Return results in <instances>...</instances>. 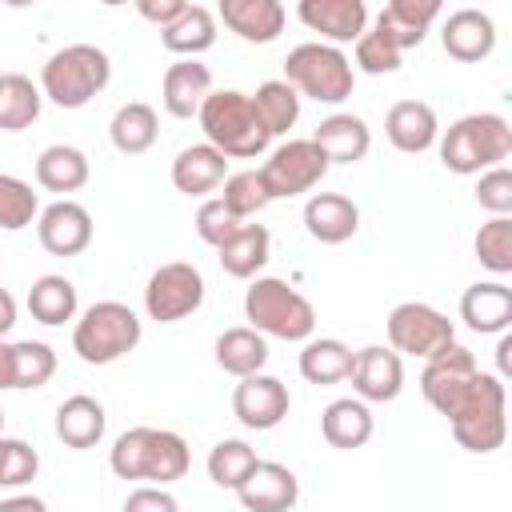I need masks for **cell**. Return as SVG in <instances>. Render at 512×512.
<instances>
[{
  "label": "cell",
  "mask_w": 512,
  "mask_h": 512,
  "mask_svg": "<svg viewBox=\"0 0 512 512\" xmlns=\"http://www.w3.org/2000/svg\"><path fill=\"white\" fill-rule=\"evenodd\" d=\"M192 464L188 440L172 428H128L116 436L112 452H108V468L120 480H148L156 488H168L172 480H184Z\"/></svg>",
  "instance_id": "6da1fadb"
},
{
  "label": "cell",
  "mask_w": 512,
  "mask_h": 512,
  "mask_svg": "<svg viewBox=\"0 0 512 512\" xmlns=\"http://www.w3.org/2000/svg\"><path fill=\"white\" fill-rule=\"evenodd\" d=\"M196 120H200L204 144H212L224 160H256L272 144L264 120L252 108V96L236 92V88H220V92L212 88V96L200 104Z\"/></svg>",
  "instance_id": "7a4b0ae2"
},
{
  "label": "cell",
  "mask_w": 512,
  "mask_h": 512,
  "mask_svg": "<svg viewBox=\"0 0 512 512\" xmlns=\"http://www.w3.org/2000/svg\"><path fill=\"white\" fill-rule=\"evenodd\" d=\"M512 156V128L500 112H468L440 136V164L456 176H480Z\"/></svg>",
  "instance_id": "3957f363"
},
{
  "label": "cell",
  "mask_w": 512,
  "mask_h": 512,
  "mask_svg": "<svg viewBox=\"0 0 512 512\" xmlns=\"http://www.w3.org/2000/svg\"><path fill=\"white\" fill-rule=\"evenodd\" d=\"M244 320L264 340L276 336V340H288V344H304L316 332V308H312V300L304 292H296L280 276H256L244 288Z\"/></svg>",
  "instance_id": "277c9868"
},
{
  "label": "cell",
  "mask_w": 512,
  "mask_h": 512,
  "mask_svg": "<svg viewBox=\"0 0 512 512\" xmlns=\"http://www.w3.org/2000/svg\"><path fill=\"white\" fill-rule=\"evenodd\" d=\"M456 444L464 452L488 456L504 444L508 436V392L504 380L496 372H476V380L468 384V392L460 396V404L444 416Z\"/></svg>",
  "instance_id": "5b68a950"
},
{
  "label": "cell",
  "mask_w": 512,
  "mask_h": 512,
  "mask_svg": "<svg viewBox=\"0 0 512 512\" xmlns=\"http://www.w3.org/2000/svg\"><path fill=\"white\" fill-rule=\"evenodd\" d=\"M112 80V60L96 44H64L40 68V96L56 108H84Z\"/></svg>",
  "instance_id": "8992f818"
},
{
  "label": "cell",
  "mask_w": 512,
  "mask_h": 512,
  "mask_svg": "<svg viewBox=\"0 0 512 512\" xmlns=\"http://www.w3.org/2000/svg\"><path fill=\"white\" fill-rule=\"evenodd\" d=\"M144 328L140 316L120 304V300H96L80 312V320L72 324V352L84 364H116L120 356H128L140 344Z\"/></svg>",
  "instance_id": "52a82bcc"
},
{
  "label": "cell",
  "mask_w": 512,
  "mask_h": 512,
  "mask_svg": "<svg viewBox=\"0 0 512 512\" xmlns=\"http://www.w3.org/2000/svg\"><path fill=\"white\" fill-rule=\"evenodd\" d=\"M284 84H292L296 96H308L316 104H344L352 96L356 68L340 48L308 40L284 56Z\"/></svg>",
  "instance_id": "ba28073f"
},
{
  "label": "cell",
  "mask_w": 512,
  "mask_h": 512,
  "mask_svg": "<svg viewBox=\"0 0 512 512\" xmlns=\"http://www.w3.org/2000/svg\"><path fill=\"white\" fill-rule=\"evenodd\" d=\"M448 344H456V324L440 308L424 300H404L388 312V348L396 356L428 360Z\"/></svg>",
  "instance_id": "9c48e42d"
},
{
  "label": "cell",
  "mask_w": 512,
  "mask_h": 512,
  "mask_svg": "<svg viewBox=\"0 0 512 512\" xmlns=\"http://www.w3.org/2000/svg\"><path fill=\"white\" fill-rule=\"evenodd\" d=\"M256 172L264 180L268 200H292L312 192L328 176V160L312 140H284L268 152V160Z\"/></svg>",
  "instance_id": "30bf717a"
},
{
  "label": "cell",
  "mask_w": 512,
  "mask_h": 512,
  "mask_svg": "<svg viewBox=\"0 0 512 512\" xmlns=\"http://www.w3.org/2000/svg\"><path fill=\"white\" fill-rule=\"evenodd\" d=\"M200 304H204V276L188 260L160 264L148 276V284H144V312H148V320L176 324V320L192 316Z\"/></svg>",
  "instance_id": "8fae6325"
},
{
  "label": "cell",
  "mask_w": 512,
  "mask_h": 512,
  "mask_svg": "<svg viewBox=\"0 0 512 512\" xmlns=\"http://www.w3.org/2000/svg\"><path fill=\"white\" fill-rule=\"evenodd\" d=\"M476 372H480L476 356L464 344H448V348H440L436 356L424 360V368H420V392H424V400L440 416H448L460 404V396L468 392V384L476 380Z\"/></svg>",
  "instance_id": "7c38bea8"
},
{
  "label": "cell",
  "mask_w": 512,
  "mask_h": 512,
  "mask_svg": "<svg viewBox=\"0 0 512 512\" xmlns=\"http://www.w3.org/2000/svg\"><path fill=\"white\" fill-rule=\"evenodd\" d=\"M292 408V396H288V384L268 376V372H256V376H244L236 388H232V416L252 428V432H268L276 428Z\"/></svg>",
  "instance_id": "4fadbf2b"
},
{
  "label": "cell",
  "mask_w": 512,
  "mask_h": 512,
  "mask_svg": "<svg viewBox=\"0 0 512 512\" xmlns=\"http://www.w3.org/2000/svg\"><path fill=\"white\" fill-rule=\"evenodd\" d=\"M348 380H352L356 400H364V404H388L404 388V356H396L384 344H368V348H360L352 356Z\"/></svg>",
  "instance_id": "5bb4252c"
},
{
  "label": "cell",
  "mask_w": 512,
  "mask_h": 512,
  "mask_svg": "<svg viewBox=\"0 0 512 512\" xmlns=\"http://www.w3.org/2000/svg\"><path fill=\"white\" fill-rule=\"evenodd\" d=\"M92 212L76 200H52L36 216V236L52 256H80L92 244Z\"/></svg>",
  "instance_id": "9a60e30c"
},
{
  "label": "cell",
  "mask_w": 512,
  "mask_h": 512,
  "mask_svg": "<svg viewBox=\"0 0 512 512\" xmlns=\"http://www.w3.org/2000/svg\"><path fill=\"white\" fill-rule=\"evenodd\" d=\"M296 16L304 28L320 32V44H356L368 28V4L364 0H300Z\"/></svg>",
  "instance_id": "2e32d148"
},
{
  "label": "cell",
  "mask_w": 512,
  "mask_h": 512,
  "mask_svg": "<svg viewBox=\"0 0 512 512\" xmlns=\"http://www.w3.org/2000/svg\"><path fill=\"white\" fill-rule=\"evenodd\" d=\"M236 500L248 512H292L300 500V480L292 468H284L276 460H256L248 480L236 488Z\"/></svg>",
  "instance_id": "e0dca14e"
},
{
  "label": "cell",
  "mask_w": 512,
  "mask_h": 512,
  "mask_svg": "<svg viewBox=\"0 0 512 512\" xmlns=\"http://www.w3.org/2000/svg\"><path fill=\"white\" fill-rule=\"evenodd\" d=\"M440 44L460 64H480L496 48V24L480 8H456L440 24Z\"/></svg>",
  "instance_id": "ac0fdd59"
},
{
  "label": "cell",
  "mask_w": 512,
  "mask_h": 512,
  "mask_svg": "<svg viewBox=\"0 0 512 512\" xmlns=\"http://www.w3.org/2000/svg\"><path fill=\"white\" fill-rule=\"evenodd\" d=\"M284 4L280 0H220L216 24L236 32L244 44H272L284 32Z\"/></svg>",
  "instance_id": "d6986e66"
},
{
  "label": "cell",
  "mask_w": 512,
  "mask_h": 512,
  "mask_svg": "<svg viewBox=\"0 0 512 512\" xmlns=\"http://www.w3.org/2000/svg\"><path fill=\"white\" fill-rule=\"evenodd\" d=\"M308 140L324 152L328 168H332V164H356V160H364L368 148H372V128H368V120L356 116V112H332V116H324V120L316 124V132H312Z\"/></svg>",
  "instance_id": "ffe728a7"
},
{
  "label": "cell",
  "mask_w": 512,
  "mask_h": 512,
  "mask_svg": "<svg viewBox=\"0 0 512 512\" xmlns=\"http://www.w3.org/2000/svg\"><path fill=\"white\" fill-rule=\"evenodd\" d=\"M460 320L480 336H500L512 328V288L504 280H476L460 296Z\"/></svg>",
  "instance_id": "44dd1931"
},
{
  "label": "cell",
  "mask_w": 512,
  "mask_h": 512,
  "mask_svg": "<svg viewBox=\"0 0 512 512\" xmlns=\"http://www.w3.org/2000/svg\"><path fill=\"white\" fill-rule=\"evenodd\" d=\"M208 96H212V72H208V64H200V60H176V64L164 68L160 100H164V112L168 116L192 120Z\"/></svg>",
  "instance_id": "7402d4cb"
},
{
  "label": "cell",
  "mask_w": 512,
  "mask_h": 512,
  "mask_svg": "<svg viewBox=\"0 0 512 512\" xmlns=\"http://www.w3.org/2000/svg\"><path fill=\"white\" fill-rule=\"evenodd\" d=\"M304 228L320 244H344L360 228V208L344 192H312L304 204Z\"/></svg>",
  "instance_id": "603a6c76"
},
{
  "label": "cell",
  "mask_w": 512,
  "mask_h": 512,
  "mask_svg": "<svg viewBox=\"0 0 512 512\" xmlns=\"http://www.w3.org/2000/svg\"><path fill=\"white\" fill-rule=\"evenodd\" d=\"M440 16V0H392L380 8L376 16V32L396 48V52H408V48H420L432 20Z\"/></svg>",
  "instance_id": "cb8c5ba5"
},
{
  "label": "cell",
  "mask_w": 512,
  "mask_h": 512,
  "mask_svg": "<svg viewBox=\"0 0 512 512\" xmlns=\"http://www.w3.org/2000/svg\"><path fill=\"white\" fill-rule=\"evenodd\" d=\"M384 132H388L392 148L420 156L440 140V120H436V108L424 100H396L384 116Z\"/></svg>",
  "instance_id": "d4e9b609"
},
{
  "label": "cell",
  "mask_w": 512,
  "mask_h": 512,
  "mask_svg": "<svg viewBox=\"0 0 512 512\" xmlns=\"http://www.w3.org/2000/svg\"><path fill=\"white\" fill-rule=\"evenodd\" d=\"M52 428H56V440H60L64 448L84 452V448H96V444L104 440L108 416H104V404H100L96 396L76 392V396L60 400V408H56V424H52Z\"/></svg>",
  "instance_id": "484cf974"
},
{
  "label": "cell",
  "mask_w": 512,
  "mask_h": 512,
  "mask_svg": "<svg viewBox=\"0 0 512 512\" xmlns=\"http://www.w3.org/2000/svg\"><path fill=\"white\" fill-rule=\"evenodd\" d=\"M228 180V160L212 144H188L172 160V184L184 196H208Z\"/></svg>",
  "instance_id": "4316f807"
},
{
  "label": "cell",
  "mask_w": 512,
  "mask_h": 512,
  "mask_svg": "<svg viewBox=\"0 0 512 512\" xmlns=\"http://www.w3.org/2000/svg\"><path fill=\"white\" fill-rule=\"evenodd\" d=\"M88 176H92V164L76 144H48L36 156V184L44 192H60V200H68V192H80Z\"/></svg>",
  "instance_id": "83f0119b"
},
{
  "label": "cell",
  "mask_w": 512,
  "mask_h": 512,
  "mask_svg": "<svg viewBox=\"0 0 512 512\" xmlns=\"http://www.w3.org/2000/svg\"><path fill=\"white\" fill-rule=\"evenodd\" d=\"M320 436L340 448V452H352V448H364L372 440V408L356 396H340L332 400L324 412H320Z\"/></svg>",
  "instance_id": "f1b7e54d"
},
{
  "label": "cell",
  "mask_w": 512,
  "mask_h": 512,
  "mask_svg": "<svg viewBox=\"0 0 512 512\" xmlns=\"http://www.w3.org/2000/svg\"><path fill=\"white\" fill-rule=\"evenodd\" d=\"M156 136H160V116H156V108L144 104V100L120 104V108L112 112V120H108V140H112V148L124 152V156H144V152L156 144Z\"/></svg>",
  "instance_id": "f546056e"
},
{
  "label": "cell",
  "mask_w": 512,
  "mask_h": 512,
  "mask_svg": "<svg viewBox=\"0 0 512 512\" xmlns=\"http://www.w3.org/2000/svg\"><path fill=\"white\" fill-rule=\"evenodd\" d=\"M216 364H220L228 376H236V380L256 376V372H264V364H268V340H264L256 328H248V324L224 328V332L216 336Z\"/></svg>",
  "instance_id": "4dcf8cb0"
},
{
  "label": "cell",
  "mask_w": 512,
  "mask_h": 512,
  "mask_svg": "<svg viewBox=\"0 0 512 512\" xmlns=\"http://www.w3.org/2000/svg\"><path fill=\"white\" fill-rule=\"evenodd\" d=\"M76 308H80V300H76V284L68 276L44 272V276L32 280V288H28V312H32V320H40L48 328H60V324L76 320Z\"/></svg>",
  "instance_id": "1f68e13d"
},
{
  "label": "cell",
  "mask_w": 512,
  "mask_h": 512,
  "mask_svg": "<svg viewBox=\"0 0 512 512\" xmlns=\"http://www.w3.org/2000/svg\"><path fill=\"white\" fill-rule=\"evenodd\" d=\"M160 44L180 60H196L216 44V12L204 4H188L184 16L160 32Z\"/></svg>",
  "instance_id": "d6a6232c"
},
{
  "label": "cell",
  "mask_w": 512,
  "mask_h": 512,
  "mask_svg": "<svg viewBox=\"0 0 512 512\" xmlns=\"http://www.w3.org/2000/svg\"><path fill=\"white\" fill-rule=\"evenodd\" d=\"M220 252V268L232 276V280H256V272L268 264L272 256V232L264 224H244Z\"/></svg>",
  "instance_id": "836d02e7"
},
{
  "label": "cell",
  "mask_w": 512,
  "mask_h": 512,
  "mask_svg": "<svg viewBox=\"0 0 512 512\" xmlns=\"http://www.w3.org/2000/svg\"><path fill=\"white\" fill-rule=\"evenodd\" d=\"M352 356L356 352L344 340H336V336H312V340H304L296 364H300V376L308 384H340L352 372Z\"/></svg>",
  "instance_id": "e575fe53"
},
{
  "label": "cell",
  "mask_w": 512,
  "mask_h": 512,
  "mask_svg": "<svg viewBox=\"0 0 512 512\" xmlns=\"http://www.w3.org/2000/svg\"><path fill=\"white\" fill-rule=\"evenodd\" d=\"M44 108L40 84H32V76L24 72H8L0 80V132H24L36 124Z\"/></svg>",
  "instance_id": "d590c367"
},
{
  "label": "cell",
  "mask_w": 512,
  "mask_h": 512,
  "mask_svg": "<svg viewBox=\"0 0 512 512\" xmlns=\"http://www.w3.org/2000/svg\"><path fill=\"white\" fill-rule=\"evenodd\" d=\"M256 448L248 444V440H240V436H224V440H216L212 444V452H208V480L216 484V488H228V492H236L244 480H248V472L256 468Z\"/></svg>",
  "instance_id": "8d00e7d4"
},
{
  "label": "cell",
  "mask_w": 512,
  "mask_h": 512,
  "mask_svg": "<svg viewBox=\"0 0 512 512\" xmlns=\"http://www.w3.org/2000/svg\"><path fill=\"white\" fill-rule=\"evenodd\" d=\"M252 108H256V116L264 120L268 136H284V132L300 120V96H296V88L284 84V80H264V84L252 92Z\"/></svg>",
  "instance_id": "74e56055"
},
{
  "label": "cell",
  "mask_w": 512,
  "mask_h": 512,
  "mask_svg": "<svg viewBox=\"0 0 512 512\" xmlns=\"http://www.w3.org/2000/svg\"><path fill=\"white\" fill-rule=\"evenodd\" d=\"M224 192H220V204L236 216V220H252L256 212H264L272 200H268V192H264V180H260V172L256 168H244V172H228V180L220 184Z\"/></svg>",
  "instance_id": "f35d334b"
},
{
  "label": "cell",
  "mask_w": 512,
  "mask_h": 512,
  "mask_svg": "<svg viewBox=\"0 0 512 512\" xmlns=\"http://www.w3.org/2000/svg\"><path fill=\"white\" fill-rule=\"evenodd\" d=\"M472 252L492 276H508L512 272V216H492L488 224H480Z\"/></svg>",
  "instance_id": "ab89813d"
},
{
  "label": "cell",
  "mask_w": 512,
  "mask_h": 512,
  "mask_svg": "<svg viewBox=\"0 0 512 512\" xmlns=\"http://www.w3.org/2000/svg\"><path fill=\"white\" fill-rule=\"evenodd\" d=\"M36 216H40V200H36L32 184L20 180V176L0 172V228H4V232H20V228H28Z\"/></svg>",
  "instance_id": "60d3db41"
},
{
  "label": "cell",
  "mask_w": 512,
  "mask_h": 512,
  "mask_svg": "<svg viewBox=\"0 0 512 512\" xmlns=\"http://www.w3.org/2000/svg\"><path fill=\"white\" fill-rule=\"evenodd\" d=\"M12 364H16V388H44L56 376V352L44 340H16Z\"/></svg>",
  "instance_id": "b9f144b4"
},
{
  "label": "cell",
  "mask_w": 512,
  "mask_h": 512,
  "mask_svg": "<svg viewBox=\"0 0 512 512\" xmlns=\"http://www.w3.org/2000/svg\"><path fill=\"white\" fill-rule=\"evenodd\" d=\"M36 472H40L36 448L20 436H0V488H24L28 480H36Z\"/></svg>",
  "instance_id": "7bdbcfd3"
},
{
  "label": "cell",
  "mask_w": 512,
  "mask_h": 512,
  "mask_svg": "<svg viewBox=\"0 0 512 512\" xmlns=\"http://www.w3.org/2000/svg\"><path fill=\"white\" fill-rule=\"evenodd\" d=\"M352 56H356V68L368 72V76H388L404 64V52H396L376 28H364L360 40L352 44Z\"/></svg>",
  "instance_id": "ee69618b"
},
{
  "label": "cell",
  "mask_w": 512,
  "mask_h": 512,
  "mask_svg": "<svg viewBox=\"0 0 512 512\" xmlns=\"http://www.w3.org/2000/svg\"><path fill=\"white\" fill-rule=\"evenodd\" d=\"M244 228V220H236L224 204H220V196H208V200H200V208H196V236L204 240V244H212V248H224L236 232Z\"/></svg>",
  "instance_id": "f6af8a7d"
},
{
  "label": "cell",
  "mask_w": 512,
  "mask_h": 512,
  "mask_svg": "<svg viewBox=\"0 0 512 512\" xmlns=\"http://www.w3.org/2000/svg\"><path fill=\"white\" fill-rule=\"evenodd\" d=\"M476 204L492 216H512V172L504 164L480 172V184H476Z\"/></svg>",
  "instance_id": "bcb514c9"
},
{
  "label": "cell",
  "mask_w": 512,
  "mask_h": 512,
  "mask_svg": "<svg viewBox=\"0 0 512 512\" xmlns=\"http://www.w3.org/2000/svg\"><path fill=\"white\" fill-rule=\"evenodd\" d=\"M124 512H180V500H176L168 488L140 484V488H132V492H128Z\"/></svg>",
  "instance_id": "7dc6e473"
},
{
  "label": "cell",
  "mask_w": 512,
  "mask_h": 512,
  "mask_svg": "<svg viewBox=\"0 0 512 512\" xmlns=\"http://www.w3.org/2000/svg\"><path fill=\"white\" fill-rule=\"evenodd\" d=\"M184 8H188L184 0H140V4H136V12H140L148 24H156L160 32H164L168 24H176V20L184 16Z\"/></svg>",
  "instance_id": "c3c4849f"
},
{
  "label": "cell",
  "mask_w": 512,
  "mask_h": 512,
  "mask_svg": "<svg viewBox=\"0 0 512 512\" xmlns=\"http://www.w3.org/2000/svg\"><path fill=\"white\" fill-rule=\"evenodd\" d=\"M0 512H48V504L40 496H32V492H20V496L0 500Z\"/></svg>",
  "instance_id": "681fc988"
},
{
  "label": "cell",
  "mask_w": 512,
  "mask_h": 512,
  "mask_svg": "<svg viewBox=\"0 0 512 512\" xmlns=\"http://www.w3.org/2000/svg\"><path fill=\"white\" fill-rule=\"evenodd\" d=\"M16 388V364H12V344L0 340V392Z\"/></svg>",
  "instance_id": "f907efd6"
},
{
  "label": "cell",
  "mask_w": 512,
  "mask_h": 512,
  "mask_svg": "<svg viewBox=\"0 0 512 512\" xmlns=\"http://www.w3.org/2000/svg\"><path fill=\"white\" fill-rule=\"evenodd\" d=\"M12 324H16V300L8 288H0V340L12 332Z\"/></svg>",
  "instance_id": "816d5d0a"
},
{
  "label": "cell",
  "mask_w": 512,
  "mask_h": 512,
  "mask_svg": "<svg viewBox=\"0 0 512 512\" xmlns=\"http://www.w3.org/2000/svg\"><path fill=\"white\" fill-rule=\"evenodd\" d=\"M508 352H512V336H508V332H500V344H496V364H500V372H496V376H500V380L508 376Z\"/></svg>",
  "instance_id": "f5cc1de1"
},
{
  "label": "cell",
  "mask_w": 512,
  "mask_h": 512,
  "mask_svg": "<svg viewBox=\"0 0 512 512\" xmlns=\"http://www.w3.org/2000/svg\"><path fill=\"white\" fill-rule=\"evenodd\" d=\"M0 436H4V408H0Z\"/></svg>",
  "instance_id": "db71d44e"
},
{
  "label": "cell",
  "mask_w": 512,
  "mask_h": 512,
  "mask_svg": "<svg viewBox=\"0 0 512 512\" xmlns=\"http://www.w3.org/2000/svg\"><path fill=\"white\" fill-rule=\"evenodd\" d=\"M0 80H4V76H0Z\"/></svg>",
  "instance_id": "11a10c76"
}]
</instances>
